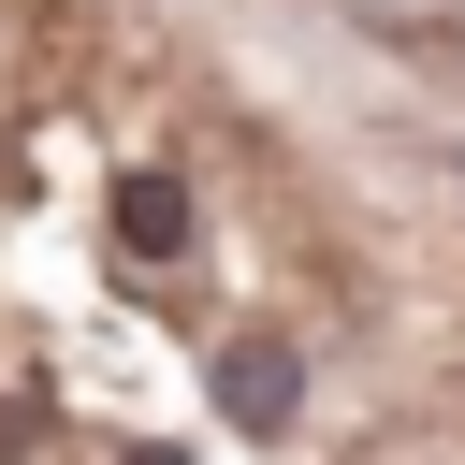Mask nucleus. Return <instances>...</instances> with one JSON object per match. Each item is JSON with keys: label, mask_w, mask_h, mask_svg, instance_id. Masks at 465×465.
<instances>
[{"label": "nucleus", "mask_w": 465, "mask_h": 465, "mask_svg": "<svg viewBox=\"0 0 465 465\" xmlns=\"http://www.w3.org/2000/svg\"><path fill=\"white\" fill-rule=\"evenodd\" d=\"M203 378H218V421H232V436H291V407H305V363H291L276 334H232Z\"/></svg>", "instance_id": "obj_1"}, {"label": "nucleus", "mask_w": 465, "mask_h": 465, "mask_svg": "<svg viewBox=\"0 0 465 465\" xmlns=\"http://www.w3.org/2000/svg\"><path fill=\"white\" fill-rule=\"evenodd\" d=\"M116 247H131V262H174V247H189V189H174V174H131V189H116Z\"/></svg>", "instance_id": "obj_2"}, {"label": "nucleus", "mask_w": 465, "mask_h": 465, "mask_svg": "<svg viewBox=\"0 0 465 465\" xmlns=\"http://www.w3.org/2000/svg\"><path fill=\"white\" fill-rule=\"evenodd\" d=\"M131 465H189V450H131Z\"/></svg>", "instance_id": "obj_3"}]
</instances>
